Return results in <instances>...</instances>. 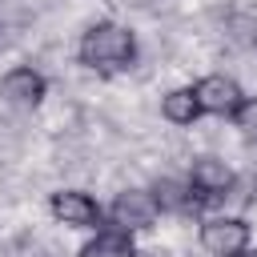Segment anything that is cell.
<instances>
[{
    "mask_svg": "<svg viewBox=\"0 0 257 257\" xmlns=\"http://www.w3.org/2000/svg\"><path fill=\"white\" fill-rule=\"evenodd\" d=\"M76 56L92 72H124L137 60V36L116 20H96L80 32Z\"/></svg>",
    "mask_w": 257,
    "mask_h": 257,
    "instance_id": "6da1fadb",
    "label": "cell"
},
{
    "mask_svg": "<svg viewBox=\"0 0 257 257\" xmlns=\"http://www.w3.org/2000/svg\"><path fill=\"white\" fill-rule=\"evenodd\" d=\"M161 205L153 197V189H120L112 197V205L104 209V225L120 229V233H141L149 225H157Z\"/></svg>",
    "mask_w": 257,
    "mask_h": 257,
    "instance_id": "7a4b0ae2",
    "label": "cell"
},
{
    "mask_svg": "<svg viewBox=\"0 0 257 257\" xmlns=\"http://www.w3.org/2000/svg\"><path fill=\"white\" fill-rule=\"evenodd\" d=\"M197 237H201V249L209 257H237L249 249V221L233 217V213H217V217L201 221Z\"/></svg>",
    "mask_w": 257,
    "mask_h": 257,
    "instance_id": "3957f363",
    "label": "cell"
},
{
    "mask_svg": "<svg viewBox=\"0 0 257 257\" xmlns=\"http://www.w3.org/2000/svg\"><path fill=\"white\" fill-rule=\"evenodd\" d=\"M48 213L60 225H68V229H92V233L104 229V209L84 189H60V193H52L48 197Z\"/></svg>",
    "mask_w": 257,
    "mask_h": 257,
    "instance_id": "277c9868",
    "label": "cell"
},
{
    "mask_svg": "<svg viewBox=\"0 0 257 257\" xmlns=\"http://www.w3.org/2000/svg\"><path fill=\"white\" fill-rule=\"evenodd\" d=\"M185 181H189V189H193L197 205H209V201H225V197L233 193V185H237L233 169H229L221 157H193V165H189Z\"/></svg>",
    "mask_w": 257,
    "mask_h": 257,
    "instance_id": "5b68a950",
    "label": "cell"
},
{
    "mask_svg": "<svg viewBox=\"0 0 257 257\" xmlns=\"http://www.w3.org/2000/svg\"><path fill=\"white\" fill-rule=\"evenodd\" d=\"M197 92V104H201V116H221V120H233V112L245 104V92L233 76L225 72H209L193 84Z\"/></svg>",
    "mask_w": 257,
    "mask_h": 257,
    "instance_id": "8992f818",
    "label": "cell"
},
{
    "mask_svg": "<svg viewBox=\"0 0 257 257\" xmlns=\"http://www.w3.org/2000/svg\"><path fill=\"white\" fill-rule=\"evenodd\" d=\"M44 96H48V80H44V72H36L32 64H16V68H8V72L0 76V100H4L8 108H16V112L40 108Z\"/></svg>",
    "mask_w": 257,
    "mask_h": 257,
    "instance_id": "52a82bcc",
    "label": "cell"
},
{
    "mask_svg": "<svg viewBox=\"0 0 257 257\" xmlns=\"http://www.w3.org/2000/svg\"><path fill=\"white\" fill-rule=\"evenodd\" d=\"M161 116H165L169 124H193V120L201 116V104H197L193 84H185V88H169V92L161 96Z\"/></svg>",
    "mask_w": 257,
    "mask_h": 257,
    "instance_id": "ba28073f",
    "label": "cell"
},
{
    "mask_svg": "<svg viewBox=\"0 0 257 257\" xmlns=\"http://www.w3.org/2000/svg\"><path fill=\"white\" fill-rule=\"evenodd\" d=\"M153 197H157L161 213H193L197 209V197H193L189 181H177V177H161L153 185Z\"/></svg>",
    "mask_w": 257,
    "mask_h": 257,
    "instance_id": "9c48e42d",
    "label": "cell"
},
{
    "mask_svg": "<svg viewBox=\"0 0 257 257\" xmlns=\"http://www.w3.org/2000/svg\"><path fill=\"white\" fill-rule=\"evenodd\" d=\"M80 257H137L133 233H120V229L104 225V229H96V237L80 249Z\"/></svg>",
    "mask_w": 257,
    "mask_h": 257,
    "instance_id": "30bf717a",
    "label": "cell"
},
{
    "mask_svg": "<svg viewBox=\"0 0 257 257\" xmlns=\"http://www.w3.org/2000/svg\"><path fill=\"white\" fill-rule=\"evenodd\" d=\"M233 124L249 145H257V96H245V104L233 112Z\"/></svg>",
    "mask_w": 257,
    "mask_h": 257,
    "instance_id": "8fae6325",
    "label": "cell"
},
{
    "mask_svg": "<svg viewBox=\"0 0 257 257\" xmlns=\"http://www.w3.org/2000/svg\"><path fill=\"white\" fill-rule=\"evenodd\" d=\"M237 257H257V249H253V245H249V249H245V253H237Z\"/></svg>",
    "mask_w": 257,
    "mask_h": 257,
    "instance_id": "7c38bea8",
    "label": "cell"
}]
</instances>
